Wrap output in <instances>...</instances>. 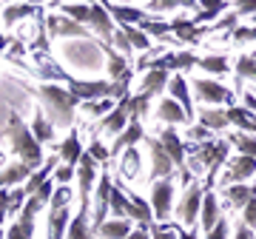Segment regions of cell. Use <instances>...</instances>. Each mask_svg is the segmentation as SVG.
Instances as JSON below:
<instances>
[{"label": "cell", "instance_id": "1", "mask_svg": "<svg viewBox=\"0 0 256 239\" xmlns=\"http://www.w3.org/2000/svg\"><path fill=\"white\" fill-rule=\"evenodd\" d=\"M9 140H12V151L20 156V162H26L32 171H40L46 166V156H43V146L37 142V137L32 134V126H26L18 114L9 117Z\"/></svg>", "mask_w": 256, "mask_h": 239}, {"label": "cell", "instance_id": "2", "mask_svg": "<svg viewBox=\"0 0 256 239\" xmlns=\"http://www.w3.org/2000/svg\"><path fill=\"white\" fill-rule=\"evenodd\" d=\"M40 100L48 111V120L57 128H72L74 126V106H77V97H74L68 88H60L57 83H46L37 88Z\"/></svg>", "mask_w": 256, "mask_h": 239}, {"label": "cell", "instance_id": "3", "mask_svg": "<svg viewBox=\"0 0 256 239\" xmlns=\"http://www.w3.org/2000/svg\"><path fill=\"white\" fill-rule=\"evenodd\" d=\"M194 94L202 102H208V106H230L234 102V92H230L228 86L216 83V80H208V77L194 80Z\"/></svg>", "mask_w": 256, "mask_h": 239}, {"label": "cell", "instance_id": "4", "mask_svg": "<svg viewBox=\"0 0 256 239\" xmlns=\"http://www.w3.org/2000/svg\"><path fill=\"white\" fill-rule=\"evenodd\" d=\"M77 171H80V216H88V200H92V185L94 180H97V162H94V156L86 151L80 160V166H77Z\"/></svg>", "mask_w": 256, "mask_h": 239}, {"label": "cell", "instance_id": "5", "mask_svg": "<svg viewBox=\"0 0 256 239\" xmlns=\"http://www.w3.org/2000/svg\"><path fill=\"white\" fill-rule=\"evenodd\" d=\"M202 200H205V185H196V182L188 185L182 202H180V208H176V216H180L185 225H194V222L200 220V214H202Z\"/></svg>", "mask_w": 256, "mask_h": 239}, {"label": "cell", "instance_id": "6", "mask_svg": "<svg viewBox=\"0 0 256 239\" xmlns=\"http://www.w3.org/2000/svg\"><path fill=\"white\" fill-rule=\"evenodd\" d=\"M146 146H148V151H151V180H171L174 176V171H176V166H174V160L168 156V151L162 148V142L160 140H146Z\"/></svg>", "mask_w": 256, "mask_h": 239}, {"label": "cell", "instance_id": "7", "mask_svg": "<svg viewBox=\"0 0 256 239\" xmlns=\"http://www.w3.org/2000/svg\"><path fill=\"white\" fill-rule=\"evenodd\" d=\"M171 202H174V182L171 180H160L151 188V211L160 222L171 216Z\"/></svg>", "mask_w": 256, "mask_h": 239}, {"label": "cell", "instance_id": "8", "mask_svg": "<svg viewBox=\"0 0 256 239\" xmlns=\"http://www.w3.org/2000/svg\"><path fill=\"white\" fill-rule=\"evenodd\" d=\"M111 191H114V180H111L106 171H102L100 182H97V196H94V216H92V225L94 230L100 228L102 222H106V214L111 211Z\"/></svg>", "mask_w": 256, "mask_h": 239}, {"label": "cell", "instance_id": "9", "mask_svg": "<svg viewBox=\"0 0 256 239\" xmlns=\"http://www.w3.org/2000/svg\"><path fill=\"white\" fill-rule=\"evenodd\" d=\"M128 122H131V94H128V97H122V100H117L114 111L102 117L100 126L108 131V134H117V137H120V134L128 128Z\"/></svg>", "mask_w": 256, "mask_h": 239}, {"label": "cell", "instance_id": "10", "mask_svg": "<svg viewBox=\"0 0 256 239\" xmlns=\"http://www.w3.org/2000/svg\"><path fill=\"white\" fill-rule=\"evenodd\" d=\"M151 68H162V72H180V68H194V66H200V57L194 54V52H168V54L156 57L151 60Z\"/></svg>", "mask_w": 256, "mask_h": 239}, {"label": "cell", "instance_id": "11", "mask_svg": "<svg viewBox=\"0 0 256 239\" xmlns=\"http://www.w3.org/2000/svg\"><path fill=\"white\" fill-rule=\"evenodd\" d=\"M88 26L102 37V43H114V34H117V26L111 20L106 3H92V23Z\"/></svg>", "mask_w": 256, "mask_h": 239}, {"label": "cell", "instance_id": "12", "mask_svg": "<svg viewBox=\"0 0 256 239\" xmlns=\"http://www.w3.org/2000/svg\"><path fill=\"white\" fill-rule=\"evenodd\" d=\"M46 32H48V37H88L86 26L63 18V14H48L46 18Z\"/></svg>", "mask_w": 256, "mask_h": 239}, {"label": "cell", "instance_id": "13", "mask_svg": "<svg viewBox=\"0 0 256 239\" xmlns=\"http://www.w3.org/2000/svg\"><path fill=\"white\" fill-rule=\"evenodd\" d=\"M160 142H162V148L168 151V156L174 160V166L180 168V174H182V171H188V160H185V146H182V140H180V134H176L174 128H165L162 134H160Z\"/></svg>", "mask_w": 256, "mask_h": 239}, {"label": "cell", "instance_id": "14", "mask_svg": "<svg viewBox=\"0 0 256 239\" xmlns=\"http://www.w3.org/2000/svg\"><path fill=\"white\" fill-rule=\"evenodd\" d=\"M250 176H256V160L254 156H234L228 166V174H225V182L228 185H236V182H245V180H250Z\"/></svg>", "mask_w": 256, "mask_h": 239}, {"label": "cell", "instance_id": "15", "mask_svg": "<svg viewBox=\"0 0 256 239\" xmlns=\"http://www.w3.org/2000/svg\"><path fill=\"white\" fill-rule=\"evenodd\" d=\"M146 140V131H142V122L140 120H131L128 122V128L120 134L117 140H114V146H111V154L117 156V154H126L128 148H134L137 142H142Z\"/></svg>", "mask_w": 256, "mask_h": 239}, {"label": "cell", "instance_id": "16", "mask_svg": "<svg viewBox=\"0 0 256 239\" xmlns=\"http://www.w3.org/2000/svg\"><path fill=\"white\" fill-rule=\"evenodd\" d=\"M171 32H174L176 37H180V43H196V40H202L205 34H210L214 28H208V26H196L191 18L185 20V18H180V20H171Z\"/></svg>", "mask_w": 256, "mask_h": 239}, {"label": "cell", "instance_id": "17", "mask_svg": "<svg viewBox=\"0 0 256 239\" xmlns=\"http://www.w3.org/2000/svg\"><path fill=\"white\" fill-rule=\"evenodd\" d=\"M106 9H108L111 20H114V23H120V26H140V23L148 18L146 12L140 9V6H120V3H106Z\"/></svg>", "mask_w": 256, "mask_h": 239}, {"label": "cell", "instance_id": "18", "mask_svg": "<svg viewBox=\"0 0 256 239\" xmlns=\"http://www.w3.org/2000/svg\"><path fill=\"white\" fill-rule=\"evenodd\" d=\"M156 117L162 120V122H168V128L182 126V122H191V120H188V114H185V108H182L176 100H171V97H162V100H160Z\"/></svg>", "mask_w": 256, "mask_h": 239}, {"label": "cell", "instance_id": "19", "mask_svg": "<svg viewBox=\"0 0 256 239\" xmlns=\"http://www.w3.org/2000/svg\"><path fill=\"white\" fill-rule=\"evenodd\" d=\"M168 88H171V100L180 102V106L185 108V114H188V120L194 122V97H191V88H188L182 74H174L171 83H168Z\"/></svg>", "mask_w": 256, "mask_h": 239}, {"label": "cell", "instance_id": "20", "mask_svg": "<svg viewBox=\"0 0 256 239\" xmlns=\"http://www.w3.org/2000/svg\"><path fill=\"white\" fill-rule=\"evenodd\" d=\"M100 48L108 54V74H111V83H122V80H128L131 77V72H128V57L120 54V52H114L111 48V43H100Z\"/></svg>", "mask_w": 256, "mask_h": 239}, {"label": "cell", "instance_id": "21", "mask_svg": "<svg viewBox=\"0 0 256 239\" xmlns=\"http://www.w3.org/2000/svg\"><path fill=\"white\" fill-rule=\"evenodd\" d=\"M196 117H200V126H205L210 134H216V131H225V128L230 126L228 111L214 108V106H208V108H200V111H196Z\"/></svg>", "mask_w": 256, "mask_h": 239}, {"label": "cell", "instance_id": "22", "mask_svg": "<svg viewBox=\"0 0 256 239\" xmlns=\"http://www.w3.org/2000/svg\"><path fill=\"white\" fill-rule=\"evenodd\" d=\"M225 200H228L230 208H236V211H245L248 202L254 200L256 194H254V185H248V182H236V185H225Z\"/></svg>", "mask_w": 256, "mask_h": 239}, {"label": "cell", "instance_id": "23", "mask_svg": "<svg viewBox=\"0 0 256 239\" xmlns=\"http://www.w3.org/2000/svg\"><path fill=\"white\" fill-rule=\"evenodd\" d=\"M222 220V211H220V202H216V191H205V200H202V214H200V222L202 228L214 230L216 228V222Z\"/></svg>", "mask_w": 256, "mask_h": 239}, {"label": "cell", "instance_id": "24", "mask_svg": "<svg viewBox=\"0 0 256 239\" xmlns=\"http://www.w3.org/2000/svg\"><path fill=\"white\" fill-rule=\"evenodd\" d=\"M57 151H60V156H63V166H72V168L80 166L82 154H86V151L80 148V134H77V131H72V134L60 142V148H57Z\"/></svg>", "mask_w": 256, "mask_h": 239}, {"label": "cell", "instance_id": "25", "mask_svg": "<svg viewBox=\"0 0 256 239\" xmlns=\"http://www.w3.org/2000/svg\"><path fill=\"white\" fill-rule=\"evenodd\" d=\"M34 174L32 168L26 166V162H12V166H6L3 171H0V188H9V185H26L28 176Z\"/></svg>", "mask_w": 256, "mask_h": 239}, {"label": "cell", "instance_id": "26", "mask_svg": "<svg viewBox=\"0 0 256 239\" xmlns=\"http://www.w3.org/2000/svg\"><path fill=\"white\" fill-rule=\"evenodd\" d=\"M168 83H171L168 72H162V68H148V74L142 77V94L156 97V94H162L168 88Z\"/></svg>", "mask_w": 256, "mask_h": 239}, {"label": "cell", "instance_id": "27", "mask_svg": "<svg viewBox=\"0 0 256 239\" xmlns=\"http://www.w3.org/2000/svg\"><path fill=\"white\" fill-rule=\"evenodd\" d=\"M94 234L100 239H128L131 236V222L128 220H106Z\"/></svg>", "mask_w": 256, "mask_h": 239}, {"label": "cell", "instance_id": "28", "mask_svg": "<svg viewBox=\"0 0 256 239\" xmlns=\"http://www.w3.org/2000/svg\"><path fill=\"white\" fill-rule=\"evenodd\" d=\"M37 12H40V6H32V3H9V6H3V23L14 26L23 18H34Z\"/></svg>", "mask_w": 256, "mask_h": 239}, {"label": "cell", "instance_id": "29", "mask_svg": "<svg viewBox=\"0 0 256 239\" xmlns=\"http://www.w3.org/2000/svg\"><path fill=\"white\" fill-rule=\"evenodd\" d=\"M57 12H63L66 18L74 20V23H80V26L92 23V3H60Z\"/></svg>", "mask_w": 256, "mask_h": 239}, {"label": "cell", "instance_id": "30", "mask_svg": "<svg viewBox=\"0 0 256 239\" xmlns=\"http://www.w3.org/2000/svg\"><path fill=\"white\" fill-rule=\"evenodd\" d=\"M68 222H72V220H68V208L48 214V239H63Z\"/></svg>", "mask_w": 256, "mask_h": 239}, {"label": "cell", "instance_id": "31", "mask_svg": "<svg viewBox=\"0 0 256 239\" xmlns=\"http://www.w3.org/2000/svg\"><path fill=\"white\" fill-rule=\"evenodd\" d=\"M32 134L37 137L40 146H43V142H52V140H54V126H52V120H46L43 114H34V120H32Z\"/></svg>", "mask_w": 256, "mask_h": 239}, {"label": "cell", "instance_id": "32", "mask_svg": "<svg viewBox=\"0 0 256 239\" xmlns=\"http://www.w3.org/2000/svg\"><path fill=\"white\" fill-rule=\"evenodd\" d=\"M228 142L236 148L242 156H254L256 160V137L254 134H242V131H236V134H230L228 137Z\"/></svg>", "mask_w": 256, "mask_h": 239}, {"label": "cell", "instance_id": "33", "mask_svg": "<svg viewBox=\"0 0 256 239\" xmlns=\"http://www.w3.org/2000/svg\"><path fill=\"white\" fill-rule=\"evenodd\" d=\"M120 32L126 34V40H128V46H131V48H140V52L151 48V37H148L142 28H137V26H120Z\"/></svg>", "mask_w": 256, "mask_h": 239}, {"label": "cell", "instance_id": "34", "mask_svg": "<svg viewBox=\"0 0 256 239\" xmlns=\"http://www.w3.org/2000/svg\"><path fill=\"white\" fill-rule=\"evenodd\" d=\"M200 68H205L208 74H228L230 66H228V57L225 54H208V57H200Z\"/></svg>", "mask_w": 256, "mask_h": 239}, {"label": "cell", "instance_id": "35", "mask_svg": "<svg viewBox=\"0 0 256 239\" xmlns=\"http://www.w3.org/2000/svg\"><path fill=\"white\" fill-rule=\"evenodd\" d=\"M137 28H142L148 37H165L171 32V20H154V18H146Z\"/></svg>", "mask_w": 256, "mask_h": 239}, {"label": "cell", "instance_id": "36", "mask_svg": "<svg viewBox=\"0 0 256 239\" xmlns=\"http://www.w3.org/2000/svg\"><path fill=\"white\" fill-rule=\"evenodd\" d=\"M234 72H236V83H242V80H256V57H239Z\"/></svg>", "mask_w": 256, "mask_h": 239}, {"label": "cell", "instance_id": "37", "mask_svg": "<svg viewBox=\"0 0 256 239\" xmlns=\"http://www.w3.org/2000/svg\"><path fill=\"white\" fill-rule=\"evenodd\" d=\"M120 171H122V176H137V171H140L137 148H128V151H126V156L120 160Z\"/></svg>", "mask_w": 256, "mask_h": 239}, {"label": "cell", "instance_id": "38", "mask_svg": "<svg viewBox=\"0 0 256 239\" xmlns=\"http://www.w3.org/2000/svg\"><path fill=\"white\" fill-rule=\"evenodd\" d=\"M68 202H72V188L68 185H57L54 196H52V211H63V208H68Z\"/></svg>", "mask_w": 256, "mask_h": 239}, {"label": "cell", "instance_id": "39", "mask_svg": "<svg viewBox=\"0 0 256 239\" xmlns=\"http://www.w3.org/2000/svg\"><path fill=\"white\" fill-rule=\"evenodd\" d=\"M82 108H86V114L88 117H102L106 111H114V106H111V100H92V102H82Z\"/></svg>", "mask_w": 256, "mask_h": 239}, {"label": "cell", "instance_id": "40", "mask_svg": "<svg viewBox=\"0 0 256 239\" xmlns=\"http://www.w3.org/2000/svg\"><path fill=\"white\" fill-rule=\"evenodd\" d=\"M88 222H86V216H74L72 225H68V239H88V228H86Z\"/></svg>", "mask_w": 256, "mask_h": 239}, {"label": "cell", "instance_id": "41", "mask_svg": "<svg viewBox=\"0 0 256 239\" xmlns=\"http://www.w3.org/2000/svg\"><path fill=\"white\" fill-rule=\"evenodd\" d=\"M230 40L234 43H254L256 40V26H236L230 32Z\"/></svg>", "mask_w": 256, "mask_h": 239}, {"label": "cell", "instance_id": "42", "mask_svg": "<svg viewBox=\"0 0 256 239\" xmlns=\"http://www.w3.org/2000/svg\"><path fill=\"white\" fill-rule=\"evenodd\" d=\"M88 154L94 156V162H102V166H106V162L111 160V148H106V146L100 142V140H94L92 148H88Z\"/></svg>", "mask_w": 256, "mask_h": 239}, {"label": "cell", "instance_id": "43", "mask_svg": "<svg viewBox=\"0 0 256 239\" xmlns=\"http://www.w3.org/2000/svg\"><path fill=\"white\" fill-rule=\"evenodd\" d=\"M148 230H151V239H180L176 236V230H174V225L168 228V225H148Z\"/></svg>", "mask_w": 256, "mask_h": 239}, {"label": "cell", "instance_id": "44", "mask_svg": "<svg viewBox=\"0 0 256 239\" xmlns=\"http://www.w3.org/2000/svg\"><path fill=\"white\" fill-rule=\"evenodd\" d=\"M57 185H66L68 180H74V168L72 166H57V171H54V176H52Z\"/></svg>", "mask_w": 256, "mask_h": 239}, {"label": "cell", "instance_id": "45", "mask_svg": "<svg viewBox=\"0 0 256 239\" xmlns=\"http://www.w3.org/2000/svg\"><path fill=\"white\" fill-rule=\"evenodd\" d=\"M242 222H245L248 228H256V196L248 202L245 211H242Z\"/></svg>", "mask_w": 256, "mask_h": 239}, {"label": "cell", "instance_id": "46", "mask_svg": "<svg viewBox=\"0 0 256 239\" xmlns=\"http://www.w3.org/2000/svg\"><path fill=\"white\" fill-rule=\"evenodd\" d=\"M228 230H230V225L225 220H220V222H216V228L208 234V239H228Z\"/></svg>", "mask_w": 256, "mask_h": 239}, {"label": "cell", "instance_id": "47", "mask_svg": "<svg viewBox=\"0 0 256 239\" xmlns=\"http://www.w3.org/2000/svg\"><path fill=\"white\" fill-rule=\"evenodd\" d=\"M234 239H256V234H254V228H248L245 222H239L234 228Z\"/></svg>", "mask_w": 256, "mask_h": 239}, {"label": "cell", "instance_id": "48", "mask_svg": "<svg viewBox=\"0 0 256 239\" xmlns=\"http://www.w3.org/2000/svg\"><path fill=\"white\" fill-rule=\"evenodd\" d=\"M191 140H196V142H208L210 131L205 128V126H194V128H191Z\"/></svg>", "mask_w": 256, "mask_h": 239}, {"label": "cell", "instance_id": "49", "mask_svg": "<svg viewBox=\"0 0 256 239\" xmlns=\"http://www.w3.org/2000/svg\"><path fill=\"white\" fill-rule=\"evenodd\" d=\"M174 230L180 239H196V230H185V228H176V225H174Z\"/></svg>", "mask_w": 256, "mask_h": 239}, {"label": "cell", "instance_id": "50", "mask_svg": "<svg viewBox=\"0 0 256 239\" xmlns=\"http://www.w3.org/2000/svg\"><path fill=\"white\" fill-rule=\"evenodd\" d=\"M0 239H6V234H3V230H0Z\"/></svg>", "mask_w": 256, "mask_h": 239}, {"label": "cell", "instance_id": "51", "mask_svg": "<svg viewBox=\"0 0 256 239\" xmlns=\"http://www.w3.org/2000/svg\"><path fill=\"white\" fill-rule=\"evenodd\" d=\"M254 194H256V180H254Z\"/></svg>", "mask_w": 256, "mask_h": 239}, {"label": "cell", "instance_id": "52", "mask_svg": "<svg viewBox=\"0 0 256 239\" xmlns=\"http://www.w3.org/2000/svg\"><path fill=\"white\" fill-rule=\"evenodd\" d=\"M0 12H3V3H0Z\"/></svg>", "mask_w": 256, "mask_h": 239}, {"label": "cell", "instance_id": "53", "mask_svg": "<svg viewBox=\"0 0 256 239\" xmlns=\"http://www.w3.org/2000/svg\"><path fill=\"white\" fill-rule=\"evenodd\" d=\"M254 20H256V18H254Z\"/></svg>", "mask_w": 256, "mask_h": 239}]
</instances>
